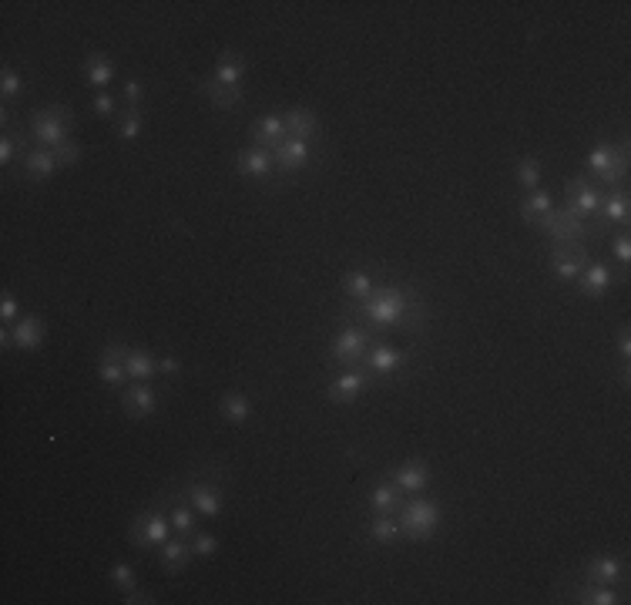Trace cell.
<instances>
[{
	"mask_svg": "<svg viewBox=\"0 0 631 605\" xmlns=\"http://www.w3.org/2000/svg\"><path fill=\"white\" fill-rule=\"evenodd\" d=\"M219 411H222V417L229 420V424H245L249 417H253V400L245 397L242 390H229L225 397H222V404H219Z\"/></svg>",
	"mask_w": 631,
	"mask_h": 605,
	"instance_id": "cell-29",
	"label": "cell"
},
{
	"mask_svg": "<svg viewBox=\"0 0 631 605\" xmlns=\"http://www.w3.org/2000/svg\"><path fill=\"white\" fill-rule=\"evenodd\" d=\"M373 276H370V270H349L347 276H343V293H347L353 302L366 300L370 293H373Z\"/></svg>",
	"mask_w": 631,
	"mask_h": 605,
	"instance_id": "cell-34",
	"label": "cell"
},
{
	"mask_svg": "<svg viewBox=\"0 0 631 605\" xmlns=\"http://www.w3.org/2000/svg\"><path fill=\"white\" fill-rule=\"evenodd\" d=\"M121 407H125L128 417H135V420H144V417L158 414V407H161V397H158V390H152L148 383H131L128 390H121Z\"/></svg>",
	"mask_w": 631,
	"mask_h": 605,
	"instance_id": "cell-13",
	"label": "cell"
},
{
	"mask_svg": "<svg viewBox=\"0 0 631 605\" xmlns=\"http://www.w3.org/2000/svg\"><path fill=\"white\" fill-rule=\"evenodd\" d=\"M168 538H172V522H168V511H161V505L144 508L131 522V542L138 548H161Z\"/></svg>",
	"mask_w": 631,
	"mask_h": 605,
	"instance_id": "cell-5",
	"label": "cell"
},
{
	"mask_svg": "<svg viewBox=\"0 0 631 605\" xmlns=\"http://www.w3.org/2000/svg\"><path fill=\"white\" fill-rule=\"evenodd\" d=\"M158 373H165V377L182 373V360H178L175 353H161V357H158Z\"/></svg>",
	"mask_w": 631,
	"mask_h": 605,
	"instance_id": "cell-46",
	"label": "cell"
},
{
	"mask_svg": "<svg viewBox=\"0 0 631 605\" xmlns=\"http://www.w3.org/2000/svg\"><path fill=\"white\" fill-rule=\"evenodd\" d=\"M84 75H88V84H91V88L105 91V88H111V81H114V64L108 61V54L91 51L88 61H84Z\"/></svg>",
	"mask_w": 631,
	"mask_h": 605,
	"instance_id": "cell-28",
	"label": "cell"
},
{
	"mask_svg": "<svg viewBox=\"0 0 631 605\" xmlns=\"http://www.w3.org/2000/svg\"><path fill=\"white\" fill-rule=\"evenodd\" d=\"M618 350H621V357H625V360L631 357V336L628 334H621V343H618Z\"/></svg>",
	"mask_w": 631,
	"mask_h": 605,
	"instance_id": "cell-48",
	"label": "cell"
},
{
	"mask_svg": "<svg viewBox=\"0 0 631 605\" xmlns=\"http://www.w3.org/2000/svg\"><path fill=\"white\" fill-rule=\"evenodd\" d=\"M548 240L554 242V249H571V246H588L591 240H598V225L584 223L581 216H574L565 202L554 206L541 223H534Z\"/></svg>",
	"mask_w": 631,
	"mask_h": 605,
	"instance_id": "cell-2",
	"label": "cell"
},
{
	"mask_svg": "<svg viewBox=\"0 0 631 605\" xmlns=\"http://www.w3.org/2000/svg\"><path fill=\"white\" fill-rule=\"evenodd\" d=\"M386 478L393 481L403 494H420V491H426V484H430V464L407 461V464H400L396 471H390Z\"/></svg>",
	"mask_w": 631,
	"mask_h": 605,
	"instance_id": "cell-19",
	"label": "cell"
},
{
	"mask_svg": "<svg viewBox=\"0 0 631 605\" xmlns=\"http://www.w3.org/2000/svg\"><path fill=\"white\" fill-rule=\"evenodd\" d=\"M554 206H557V202H554L551 192L534 189V192H527V195L521 199V216H524V219H527L531 225H534V223H541V219H544V216H548V212H551Z\"/></svg>",
	"mask_w": 631,
	"mask_h": 605,
	"instance_id": "cell-30",
	"label": "cell"
},
{
	"mask_svg": "<svg viewBox=\"0 0 631 605\" xmlns=\"http://www.w3.org/2000/svg\"><path fill=\"white\" fill-rule=\"evenodd\" d=\"M111 585H114V589L121 592V595H125V592H135L138 589V578H135V569H131V565H128V562H114V565H111Z\"/></svg>",
	"mask_w": 631,
	"mask_h": 605,
	"instance_id": "cell-37",
	"label": "cell"
},
{
	"mask_svg": "<svg viewBox=\"0 0 631 605\" xmlns=\"http://www.w3.org/2000/svg\"><path fill=\"white\" fill-rule=\"evenodd\" d=\"M191 552H195V558H212L219 552V538L208 535V531H195L191 535Z\"/></svg>",
	"mask_w": 631,
	"mask_h": 605,
	"instance_id": "cell-40",
	"label": "cell"
},
{
	"mask_svg": "<svg viewBox=\"0 0 631 605\" xmlns=\"http://www.w3.org/2000/svg\"><path fill=\"white\" fill-rule=\"evenodd\" d=\"M403 364H407V353L390 347V343H370V350L363 357L370 377H390L396 370H403Z\"/></svg>",
	"mask_w": 631,
	"mask_h": 605,
	"instance_id": "cell-12",
	"label": "cell"
},
{
	"mask_svg": "<svg viewBox=\"0 0 631 605\" xmlns=\"http://www.w3.org/2000/svg\"><path fill=\"white\" fill-rule=\"evenodd\" d=\"M54 159H58V165L61 169H74L81 161V145L71 138V142H64L61 148H54Z\"/></svg>",
	"mask_w": 631,
	"mask_h": 605,
	"instance_id": "cell-43",
	"label": "cell"
},
{
	"mask_svg": "<svg viewBox=\"0 0 631 605\" xmlns=\"http://www.w3.org/2000/svg\"><path fill=\"white\" fill-rule=\"evenodd\" d=\"M518 185L524 192H534L541 185V159L527 155V159L518 161Z\"/></svg>",
	"mask_w": 631,
	"mask_h": 605,
	"instance_id": "cell-36",
	"label": "cell"
},
{
	"mask_svg": "<svg viewBox=\"0 0 631 605\" xmlns=\"http://www.w3.org/2000/svg\"><path fill=\"white\" fill-rule=\"evenodd\" d=\"M366 505H370L373 515H396V511L403 508V491H400L390 478H383L377 488H370Z\"/></svg>",
	"mask_w": 631,
	"mask_h": 605,
	"instance_id": "cell-22",
	"label": "cell"
},
{
	"mask_svg": "<svg viewBox=\"0 0 631 605\" xmlns=\"http://www.w3.org/2000/svg\"><path fill=\"white\" fill-rule=\"evenodd\" d=\"M595 223H598L601 236H604V229H612V225H628V195H625V189L604 192Z\"/></svg>",
	"mask_w": 631,
	"mask_h": 605,
	"instance_id": "cell-20",
	"label": "cell"
},
{
	"mask_svg": "<svg viewBox=\"0 0 631 605\" xmlns=\"http://www.w3.org/2000/svg\"><path fill=\"white\" fill-rule=\"evenodd\" d=\"M285 122V135L289 138H302V142H313L319 135V114L309 112V108H289L283 112Z\"/></svg>",
	"mask_w": 631,
	"mask_h": 605,
	"instance_id": "cell-23",
	"label": "cell"
},
{
	"mask_svg": "<svg viewBox=\"0 0 631 605\" xmlns=\"http://www.w3.org/2000/svg\"><path fill=\"white\" fill-rule=\"evenodd\" d=\"M0 91H4V98L24 95V78L17 75L14 67H4V75H0Z\"/></svg>",
	"mask_w": 631,
	"mask_h": 605,
	"instance_id": "cell-42",
	"label": "cell"
},
{
	"mask_svg": "<svg viewBox=\"0 0 631 605\" xmlns=\"http://www.w3.org/2000/svg\"><path fill=\"white\" fill-rule=\"evenodd\" d=\"M182 494L189 498V505L199 511V518H219L222 515V488L215 481H189L182 484Z\"/></svg>",
	"mask_w": 631,
	"mask_h": 605,
	"instance_id": "cell-9",
	"label": "cell"
},
{
	"mask_svg": "<svg viewBox=\"0 0 631 605\" xmlns=\"http://www.w3.org/2000/svg\"><path fill=\"white\" fill-rule=\"evenodd\" d=\"M101 357H114V360H121V366H125L128 381L135 383H144L152 381L158 373V357L155 353L142 350V347H128V343H108L105 350H101Z\"/></svg>",
	"mask_w": 631,
	"mask_h": 605,
	"instance_id": "cell-7",
	"label": "cell"
},
{
	"mask_svg": "<svg viewBox=\"0 0 631 605\" xmlns=\"http://www.w3.org/2000/svg\"><path fill=\"white\" fill-rule=\"evenodd\" d=\"M370 538L377 545H393L403 538V528L396 522V515H373L370 518Z\"/></svg>",
	"mask_w": 631,
	"mask_h": 605,
	"instance_id": "cell-32",
	"label": "cell"
},
{
	"mask_svg": "<svg viewBox=\"0 0 631 605\" xmlns=\"http://www.w3.org/2000/svg\"><path fill=\"white\" fill-rule=\"evenodd\" d=\"M97 381L105 383V387H111V390H121L128 383V373H125V366H121V360L101 357V364H97Z\"/></svg>",
	"mask_w": 631,
	"mask_h": 605,
	"instance_id": "cell-35",
	"label": "cell"
},
{
	"mask_svg": "<svg viewBox=\"0 0 631 605\" xmlns=\"http://www.w3.org/2000/svg\"><path fill=\"white\" fill-rule=\"evenodd\" d=\"M199 88L206 91V98L219 108V112H229V108H238L242 105V91H229V88H222V84H215L212 78H202L199 81Z\"/></svg>",
	"mask_w": 631,
	"mask_h": 605,
	"instance_id": "cell-33",
	"label": "cell"
},
{
	"mask_svg": "<svg viewBox=\"0 0 631 605\" xmlns=\"http://www.w3.org/2000/svg\"><path fill=\"white\" fill-rule=\"evenodd\" d=\"M413 287H377L366 300H360L347 317H360L377 330H400L407 319Z\"/></svg>",
	"mask_w": 631,
	"mask_h": 605,
	"instance_id": "cell-1",
	"label": "cell"
},
{
	"mask_svg": "<svg viewBox=\"0 0 631 605\" xmlns=\"http://www.w3.org/2000/svg\"><path fill=\"white\" fill-rule=\"evenodd\" d=\"M249 135H253L255 148H276V145L285 138V122H283V112H269L262 118H255L253 128H249Z\"/></svg>",
	"mask_w": 631,
	"mask_h": 605,
	"instance_id": "cell-21",
	"label": "cell"
},
{
	"mask_svg": "<svg viewBox=\"0 0 631 605\" xmlns=\"http://www.w3.org/2000/svg\"><path fill=\"white\" fill-rule=\"evenodd\" d=\"M571 599L574 602H584V605H618L621 602V595H618L612 585H598V582H584L578 589L571 592Z\"/></svg>",
	"mask_w": 631,
	"mask_h": 605,
	"instance_id": "cell-31",
	"label": "cell"
},
{
	"mask_svg": "<svg viewBox=\"0 0 631 605\" xmlns=\"http://www.w3.org/2000/svg\"><path fill=\"white\" fill-rule=\"evenodd\" d=\"M31 138L37 142V148H61L64 142H71V118L61 105H48V108H37L31 114Z\"/></svg>",
	"mask_w": 631,
	"mask_h": 605,
	"instance_id": "cell-4",
	"label": "cell"
},
{
	"mask_svg": "<svg viewBox=\"0 0 631 605\" xmlns=\"http://www.w3.org/2000/svg\"><path fill=\"white\" fill-rule=\"evenodd\" d=\"M366 383H370V370H366L363 364H360V366H347L343 373H336V377H332V383H330V390H326V394H330L332 404H343V407H347V404H353V400L363 394Z\"/></svg>",
	"mask_w": 631,
	"mask_h": 605,
	"instance_id": "cell-11",
	"label": "cell"
},
{
	"mask_svg": "<svg viewBox=\"0 0 631 605\" xmlns=\"http://www.w3.org/2000/svg\"><path fill=\"white\" fill-rule=\"evenodd\" d=\"M11 340H14L17 350H37L44 343V323H41V317L27 313V317L17 319L14 326H11Z\"/></svg>",
	"mask_w": 631,
	"mask_h": 605,
	"instance_id": "cell-25",
	"label": "cell"
},
{
	"mask_svg": "<svg viewBox=\"0 0 631 605\" xmlns=\"http://www.w3.org/2000/svg\"><path fill=\"white\" fill-rule=\"evenodd\" d=\"M208 78L222 84V88H229V91H242V78H245V58L238 54V51H222L215 67H212V75Z\"/></svg>",
	"mask_w": 631,
	"mask_h": 605,
	"instance_id": "cell-16",
	"label": "cell"
},
{
	"mask_svg": "<svg viewBox=\"0 0 631 605\" xmlns=\"http://www.w3.org/2000/svg\"><path fill=\"white\" fill-rule=\"evenodd\" d=\"M236 172L242 178H255V182H269L276 176V161H272V152L269 148H245L236 155Z\"/></svg>",
	"mask_w": 631,
	"mask_h": 605,
	"instance_id": "cell-14",
	"label": "cell"
},
{
	"mask_svg": "<svg viewBox=\"0 0 631 605\" xmlns=\"http://www.w3.org/2000/svg\"><path fill=\"white\" fill-rule=\"evenodd\" d=\"M168 522H172L175 535H182V538H189V542H191V535L199 531V511L191 508L185 494L168 501Z\"/></svg>",
	"mask_w": 631,
	"mask_h": 605,
	"instance_id": "cell-24",
	"label": "cell"
},
{
	"mask_svg": "<svg viewBox=\"0 0 631 605\" xmlns=\"http://www.w3.org/2000/svg\"><path fill=\"white\" fill-rule=\"evenodd\" d=\"M121 98H125L128 112H142V101H144V84L138 78H125L121 84Z\"/></svg>",
	"mask_w": 631,
	"mask_h": 605,
	"instance_id": "cell-39",
	"label": "cell"
},
{
	"mask_svg": "<svg viewBox=\"0 0 631 605\" xmlns=\"http://www.w3.org/2000/svg\"><path fill=\"white\" fill-rule=\"evenodd\" d=\"M574 287L581 296L588 300H601L608 289L615 287V270L608 266V263H601V259H591V263H584L581 276L574 279Z\"/></svg>",
	"mask_w": 631,
	"mask_h": 605,
	"instance_id": "cell-10",
	"label": "cell"
},
{
	"mask_svg": "<svg viewBox=\"0 0 631 605\" xmlns=\"http://www.w3.org/2000/svg\"><path fill=\"white\" fill-rule=\"evenodd\" d=\"M125 605H142V602H158V595H152V592H125V599H121Z\"/></svg>",
	"mask_w": 631,
	"mask_h": 605,
	"instance_id": "cell-47",
	"label": "cell"
},
{
	"mask_svg": "<svg viewBox=\"0 0 631 605\" xmlns=\"http://www.w3.org/2000/svg\"><path fill=\"white\" fill-rule=\"evenodd\" d=\"M272 161H276V172H283V176L300 172L302 165L309 161V142H302V138H289V135H285L283 142L272 148Z\"/></svg>",
	"mask_w": 631,
	"mask_h": 605,
	"instance_id": "cell-15",
	"label": "cell"
},
{
	"mask_svg": "<svg viewBox=\"0 0 631 605\" xmlns=\"http://www.w3.org/2000/svg\"><path fill=\"white\" fill-rule=\"evenodd\" d=\"M114 131H118L121 142H135L142 135V112H128L125 108V114H118V122H114Z\"/></svg>",
	"mask_w": 631,
	"mask_h": 605,
	"instance_id": "cell-38",
	"label": "cell"
},
{
	"mask_svg": "<svg viewBox=\"0 0 631 605\" xmlns=\"http://www.w3.org/2000/svg\"><path fill=\"white\" fill-rule=\"evenodd\" d=\"M396 522L403 528L407 542H426L440 525V505L430 501V498H410V501H403V508L396 511Z\"/></svg>",
	"mask_w": 631,
	"mask_h": 605,
	"instance_id": "cell-3",
	"label": "cell"
},
{
	"mask_svg": "<svg viewBox=\"0 0 631 605\" xmlns=\"http://www.w3.org/2000/svg\"><path fill=\"white\" fill-rule=\"evenodd\" d=\"M366 350H370V334H366L363 323H343V330L332 340L330 357L343 366H360Z\"/></svg>",
	"mask_w": 631,
	"mask_h": 605,
	"instance_id": "cell-6",
	"label": "cell"
},
{
	"mask_svg": "<svg viewBox=\"0 0 631 605\" xmlns=\"http://www.w3.org/2000/svg\"><path fill=\"white\" fill-rule=\"evenodd\" d=\"M584 263H588V249L584 246H571V249H554L551 272L557 283H574L581 276Z\"/></svg>",
	"mask_w": 631,
	"mask_h": 605,
	"instance_id": "cell-17",
	"label": "cell"
},
{
	"mask_svg": "<svg viewBox=\"0 0 631 605\" xmlns=\"http://www.w3.org/2000/svg\"><path fill=\"white\" fill-rule=\"evenodd\" d=\"M601 199H604V192H601L588 176H578L568 182V199H565V206H568L574 216H581L584 223H595V219H598Z\"/></svg>",
	"mask_w": 631,
	"mask_h": 605,
	"instance_id": "cell-8",
	"label": "cell"
},
{
	"mask_svg": "<svg viewBox=\"0 0 631 605\" xmlns=\"http://www.w3.org/2000/svg\"><path fill=\"white\" fill-rule=\"evenodd\" d=\"M24 178H31V182H48L61 165L54 159V152L51 148H31L27 155H24Z\"/></svg>",
	"mask_w": 631,
	"mask_h": 605,
	"instance_id": "cell-26",
	"label": "cell"
},
{
	"mask_svg": "<svg viewBox=\"0 0 631 605\" xmlns=\"http://www.w3.org/2000/svg\"><path fill=\"white\" fill-rule=\"evenodd\" d=\"M191 558H195V552H191V542H189V538H182V535H175V538H168V542L158 548V562H161V569H165L168 575L189 572Z\"/></svg>",
	"mask_w": 631,
	"mask_h": 605,
	"instance_id": "cell-18",
	"label": "cell"
},
{
	"mask_svg": "<svg viewBox=\"0 0 631 605\" xmlns=\"http://www.w3.org/2000/svg\"><path fill=\"white\" fill-rule=\"evenodd\" d=\"M612 255H615L618 263L628 270V263H631V240H628V232H618L615 240H612Z\"/></svg>",
	"mask_w": 631,
	"mask_h": 605,
	"instance_id": "cell-44",
	"label": "cell"
},
{
	"mask_svg": "<svg viewBox=\"0 0 631 605\" xmlns=\"http://www.w3.org/2000/svg\"><path fill=\"white\" fill-rule=\"evenodd\" d=\"M91 108H95V114H101V118H114V98H111L108 91H97Z\"/></svg>",
	"mask_w": 631,
	"mask_h": 605,
	"instance_id": "cell-45",
	"label": "cell"
},
{
	"mask_svg": "<svg viewBox=\"0 0 631 605\" xmlns=\"http://www.w3.org/2000/svg\"><path fill=\"white\" fill-rule=\"evenodd\" d=\"M0 319H4V326H14L20 319V302L11 289H4V296H0Z\"/></svg>",
	"mask_w": 631,
	"mask_h": 605,
	"instance_id": "cell-41",
	"label": "cell"
},
{
	"mask_svg": "<svg viewBox=\"0 0 631 605\" xmlns=\"http://www.w3.org/2000/svg\"><path fill=\"white\" fill-rule=\"evenodd\" d=\"M625 575V565L612 555H601V558H591L588 565H584V582H598V585H615L618 578Z\"/></svg>",
	"mask_w": 631,
	"mask_h": 605,
	"instance_id": "cell-27",
	"label": "cell"
}]
</instances>
